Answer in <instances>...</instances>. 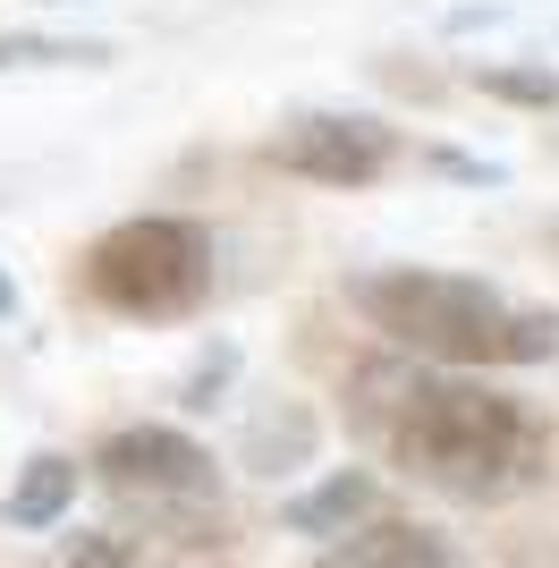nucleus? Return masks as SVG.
<instances>
[{
    "mask_svg": "<svg viewBox=\"0 0 559 568\" xmlns=\"http://www.w3.org/2000/svg\"><path fill=\"white\" fill-rule=\"evenodd\" d=\"M390 458L449 500H509L551 467V433L484 374H416L390 407Z\"/></svg>",
    "mask_w": 559,
    "mask_h": 568,
    "instance_id": "f257e3e1",
    "label": "nucleus"
},
{
    "mask_svg": "<svg viewBox=\"0 0 559 568\" xmlns=\"http://www.w3.org/2000/svg\"><path fill=\"white\" fill-rule=\"evenodd\" d=\"M348 306L365 314L390 348H416L458 374H500V365H542L559 356V314L517 306L509 288L466 281V272H424V263H382L356 272Z\"/></svg>",
    "mask_w": 559,
    "mask_h": 568,
    "instance_id": "f03ea898",
    "label": "nucleus"
},
{
    "mask_svg": "<svg viewBox=\"0 0 559 568\" xmlns=\"http://www.w3.org/2000/svg\"><path fill=\"white\" fill-rule=\"evenodd\" d=\"M85 288L93 306L128 314V323H170V314H195L212 288V237L195 221L170 213H136L102 230L85 246Z\"/></svg>",
    "mask_w": 559,
    "mask_h": 568,
    "instance_id": "7ed1b4c3",
    "label": "nucleus"
},
{
    "mask_svg": "<svg viewBox=\"0 0 559 568\" xmlns=\"http://www.w3.org/2000/svg\"><path fill=\"white\" fill-rule=\"evenodd\" d=\"M272 162L314 179V187H373L398 162V136L365 111H305L272 136Z\"/></svg>",
    "mask_w": 559,
    "mask_h": 568,
    "instance_id": "20e7f679",
    "label": "nucleus"
},
{
    "mask_svg": "<svg viewBox=\"0 0 559 568\" xmlns=\"http://www.w3.org/2000/svg\"><path fill=\"white\" fill-rule=\"evenodd\" d=\"M93 475L128 500H204L212 493V450L170 425H128L93 450Z\"/></svg>",
    "mask_w": 559,
    "mask_h": 568,
    "instance_id": "39448f33",
    "label": "nucleus"
},
{
    "mask_svg": "<svg viewBox=\"0 0 559 568\" xmlns=\"http://www.w3.org/2000/svg\"><path fill=\"white\" fill-rule=\"evenodd\" d=\"M314 568H458V560H449L441 535H424V526H407V518H365L356 535H339Z\"/></svg>",
    "mask_w": 559,
    "mask_h": 568,
    "instance_id": "423d86ee",
    "label": "nucleus"
},
{
    "mask_svg": "<svg viewBox=\"0 0 559 568\" xmlns=\"http://www.w3.org/2000/svg\"><path fill=\"white\" fill-rule=\"evenodd\" d=\"M77 509V458L60 450H34L18 475V493H9V526H26V535H43V526H60Z\"/></svg>",
    "mask_w": 559,
    "mask_h": 568,
    "instance_id": "0eeeda50",
    "label": "nucleus"
},
{
    "mask_svg": "<svg viewBox=\"0 0 559 568\" xmlns=\"http://www.w3.org/2000/svg\"><path fill=\"white\" fill-rule=\"evenodd\" d=\"M365 518H373V475H356V467H339L331 484H314L305 500H288V526H297V535H331V544L356 535Z\"/></svg>",
    "mask_w": 559,
    "mask_h": 568,
    "instance_id": "6e6552de",
    "label": "nucleus"
},
{
    "mask_svg": "<svg viewBox=\"0 0 559 568\" xmlns=\"http://www.w3.org/2000/svg\"><path fill=\"white\" fill-rule=\"evenodd\" d=\"M69 568H153L128 535H102V526H77L69 535Z\"/></svg>",
    "mask_w": 559,
    "mask_h": 568,
    "instance_id": "1a4fd4ad",
    "label": "nucleus"
},
{
    "mask_svg": "<svg viewBox=\"0 0 559 568\" xmlns=\"http://www.w3.org/2000/svg\"><path fill=\"white\" fill-rule=\"evenodd\" d=\"M34 60H102V43H43V34H0V69H34Z\"/></svg>",
    "mask_w": 559,
    "mask_h": 568,
    "instance_id": "9d476101",
    "label": "nucleus"
},
{
    "mask_svg": "<svg viewBox=\"0 0 559 568\" xmlns=\"http://www.w3.org/2000/svg\"><path fill=\"white\" fill-rule=\"evenodd\" d=\"M484 85L509 102H559V77H535V69H484Z\"/></svg>",
    "mask_w": 559,
    "mask_h": 568,
    "instance_id": "9b49d317",
    "label": "nucleus"
},
{
    "mask_svg": "<svg viewBox=\"0 0 559 568\" xmlns=\"http://www.w3.org/2000/svg\"><path fill=\"white\" fill-rule=\"evenodd\" d=\"M9 306H18V288H9V272H0V323H9Z\"/></svg>",
    "mask_w": 559,
    "mask_h": 568,
    "instance_id": "f8f14e48",
    "label": "nucleus"
}]
</instances>
